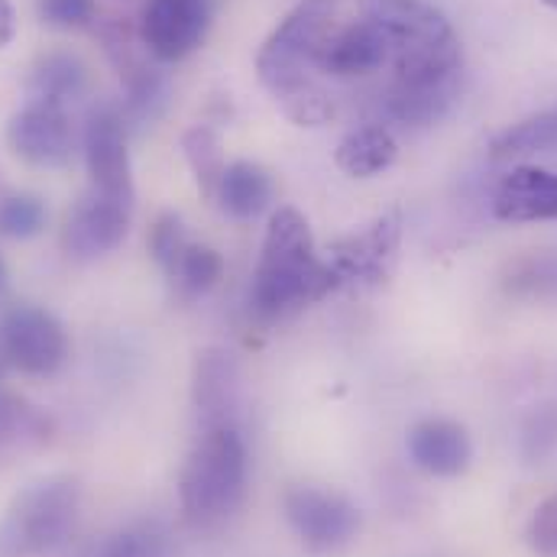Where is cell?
<instances>
[{
	"mask_svg": "<svg viewBox=\"0 0 557 557\" xmlns=\"http://www.w3.org/2000/svg\"><path fill=\"white\" fill-rule=\"evenodd\" d=\"M121 75L127 78V98H124V121L127 124H152L159 114H162V108H165V98H169V85H165V78L156 72V69H149V65H143L137 59H127L124 65H121Z\"/></svg>",
	"mask_w": 557,
	"mask_h": 557,
	"instance_id": "obj_22",
	"label": "cell"
},
{
	"mask_svg": "<svg viewBox=\"0 0 557 557\" xmlns=\"http://www.w3.org/2000/svg\"><path fill=\"white\" fill-rule=\"evenodd\" d=\"M367 16L386 33L393 88L428 91L460 85L463 52L450 20L428 0H370Z\"/></svg>",
	"mask_w": 557,
	"mask_h": 557,
	"instance_id": "obj_2",
	"label": "cell"
},
{
	"mask_svg": "<svg viewBox=\"0 0 557 557\" xmlns=\"http://www.w3.org/2000/svg\"><path fill=\"white\" fill-rule=\"evenodd\" d=\"M13 29H16L13 7H10V0H0V49H7V46H10V39H13Z\"/></svg>",
	"mask_w": 557,
	"mask_h": 557,
	"instance_id": "obj_33",
	"label": "cell"
},
{
	"mask_svg": "<svg viewBox=\"0 0 557 557\" xmlns=\"http://www.w3.org/2000/svg\"><path fill=\"white\" fill-rule=\"evenodd\" d=\"M403 247V218L389 211L367 224L360 234H347L331 244V276L337 288H376L396 273Z\"/></svg>",
	"mask_w": 557,
	"mask_h": 557,
	"instance_id": "obj_7",
	"label": "cell"
},
{
	"mask_svg": "<svg viewBox=\"0 0 557 557\" xmlns=\"http://www.w3.org/2000/svg\"><path fill=\"white\" fill-rule=\"evenodd\" d=\"M7 278H10V273H7V263H3V257H0V295L7 292Z\"/></svg>",
	"mask_w": 557,
	"mask_h": 557,
	"instance_id": "obj_34",
	"label": "cell"
},
{
	"mask_svg": "<svg viewBox=\"0 0 557 557\" xmlns=\"http://www.w3.org/2000/svg\"><path fill=\"white\" fill-rule=\"evenodd\" d=\"M82 483L69 473L23 486L0 519V557H39L55 552L78 522Z\"/></svg>",
	"mask_w": 557,
	"mask_h": 557,
	"instance_id": "obj_4",
	"label": "cell"
},
{
	"mask_svg": "<svg viewBox=\"0 0 557 557\" xmlns=\"http://www.w3.org/2000/svg\"><path fill=\"white\" fill-rule=\"evenodd\" d=\"M52 437V421L33 403L0 389V463H13L42 450Z\"/></svg>",
	"mask_w": 557,
	"mask_h": 557,
	"instance_id": "obj_18",
	"label": "cell"
},
{
	"mask_svg": "<svg viewBox=\"0 0 557 557\" xmlns=\"http://www.w3.org/2000/svg\"><path fill=\"white\" fill-rule=\"evenodd\" d=\"M525 539L535 557H557V493L532 512Z\"/></svg>",
	"mask_w": 557,
	"mask_h": 557,
	"instance_id": "obj_32",
	"label": "cell"
},
{
	"mask_svg": "<svg viewBox=\"0 0 557 557\" xmlns=\"http://www.w3.org/2000/svg\"><path fill=\"white\" fill-rule=\"evenodd\" d=\"M337 0H301L263 42L257 55V75L273 98H285L308 85L305 72L314 65L324 39L334 29Z\"/></svg>",
	"mask_w": 557,
	"mask_h": 557,
	"instance_id": "obj_5",
	"label": "cell"
},
{
	"mask_svg": "<svg viewBox=\"0 0 557 557\" xmlns=\"http://www.w3.org/2000/svg\"><path fill=\"white\" fill-rule=\"evenodd\" d=\"M221 273H224V260L214 247L188 244L165 276L172 282V292L182 301H198L201 295H208L218 285Z\"/></svg>",
	"mask_w": 557,
	"mask_h": 557,
	"instance_id": "obj_21",
	"label": "cell"
},
{
	"mask_svg": "<svg viewBox=\"0 0 557 557\" xmlns=\"http://www.w3.org/2000/svg\"><path fill=\"white\" fill-rule=\"evenodd\" d=\"M88 91V65L72 52H49L42 55L26 82V98L36 104L65 108Z\"/></svg>",
	"mask_w": 557,
	"mask_h": 557,
	"instance_id": "obj_19",
	"label": "cell"
},
{
	"mask_svg": "<svg viewBox=\"0 0 557 557\" xmlns=\"http://www.w3.org/2000/svg\"><path fill=\"white\" fill-rule=\"evenodd\" d=\"M211 10L205 0H149L139 20V42L159 62H182L208 36Z\"/></svg>",
	"mask_w": 557,
	"mask_h": 557,
	"instance_id": "obj_10",
	"label": "cell"
},
{
	"mask_svg": "<svg viewBox=\"0 0 557 557\" xmlns=\"http://www.w3.org/2000/svg\"><path fill=\"white\" fill-rule=\"evenodd\" d=\"M506 288L519 298L557 301V250H535L509 267Z\"/></svg>",
	"mask_w": 557,
	"mask_h": 557,
	"instance_id": "obj_25",
	"label": "cell"
},
{
	"mask_svg": "<svg viewBox=\"0 0 557 557\" xmlns=\"http://www.w3.org/2000/svg\"><path fill=\"white\" fill-rule=\"evenodd\" d=\"M169 542L165 532L152 522L121 525L117 532H108L101 542L91 545L85 557H165Z\"/></svg>",
	"mask_w": 557,
	"mask_h": 557,
	"instance_id": "obj_26",
	"label": "cell"
},
{
	"mask_svg": "<svg viewBox=\"0 0 557 557\" xmlns=\"http://www.w3.org/2000/svg\"><path fill=\"white\" fill-rule=\"evenodd\" d=\"M282 512L311 555L341 552L360 532V509L337 490L295 483L282 496Z\"/></svg>",
	"mask_w": 557,
	"mask_h": 557,
	"instance_id": "obj_6",
	"label": "cell"
},
{
	"mask_svg": "<svg viewBox=\"0 0 557 557\" xmlns=\"http://www.w3.org/2000/svg\"><path fill=\"white\" fill-rule=\"evenodd\" d=\"M46 205L36 195H7L0 201V234L10 240H29L46 227Z\"/></svg>",
	"mask_w": 557,
	"mask_h": 557,
	"instance_id": "obj_27",
	"label": "cell"
},
{
	"mask_svg": "<svg viewBox=\"0 0 557 557\" xmlns=\"http://www.w3.org/2000/svg\"><path fill=\"white\" fill-rule=\"evenodd\" d=\"M0 354L26 376H52L69 357L62 321L36 305H13L0 318Z\"/></svg>",
	"mask_w": 557,
	"mask_h": 557,
	"instance_id": "obj_8",
	"label": "cell"
},
{
	"mask_svg": "<svg viewBox=\"0 0 557 557\" xmlns=\"http://www.w3.org/2000/svg\"><path fill=\"white\" fill-rule=\"evenodd\" d=\"M493 214L506 224L557 221V172L539 165L512 169L493 195Z\"/></svg>",
	"mask_w": 557,
	"mask_h": 557,
	"instance_id": "obj_16",
	"label": "cell"
},
{
	"mask_svg": "<svg viewBox=\"0 0 557 557\" xmlns=\"http://www.w3.org/2000/svg\"><path fill=\"white\" fill-rule=\"evenodd\" d=\"M552 149H557V108L542 111V114L503 131L499 137L490 143V156L496 162L522 159V156H532V152H552Z\"/></svg>",
	"mask_w": 557,
	"mask_h": 557,
	"instance_id": "obj_23",
	"label": "cell"
},
{
	"mask_svg": "<svg viewBox=\"0 0 557 557\" xmlns=\"http://www.w3.org/2000/svg\"><path fill=\"white\" fill-rule=\"evenodd\" d=\"M399 156V143L386 127H357L337 143L334 162L354 178H373L386 172Z\"/></svg>",
	"mask_w": 557,
	"mask_h": 557,
	"instance_id": "obj_20",
	"label": "cell"
},
{
	"mask_svg": "<svg viewBox=\"0 0 557 557\" xmlns=\"http://www.w3.org/2000/svg\"><path fill=\"white\" fill-rule=\"evenodd\" d=\"M250 454L240 428H201L178 476V503L195 529H218L247 499Z\"/></svg>",
	"mask_w": 557,
	"mask_h": 557,
	"instance_id": "obj_3",
	"label": "cell"
},
{
	"mask_svg": "<svg viewBox=\"0 0 557 557\" xmlns=\"http://www.w3.org/2000/svg\"><path fill=\"white\" fill-rule=\"evenodd\" d=\"M519 444L529 463H545L557 454V403H542L525 416Z\"/></svg>",
	"mask_w": 557,
	"mask_h": 557,
	"instance_id": "obj_28",
	"label": "cell"
},
{
	"mask_svg": "<svg viewBox=\"0 0 557 557\" xmlns=\"http://www.w3.org/2000/svg\"><path fill=\"white\" fill-rule=\"evenodd\" d=\"M389 62V42L386 33L367 16L360 23L331 29V36L324 39L314 65L331 75V78H360V75H373Z\"/></svg>",
	"mask_w": 557,
	"mask_h": 557,
	"instance_id": "obj_14",
	"label": "cell"
},
{
	"mask_svg": "<svg viewBox=\"0 0 557 557\" xmlns=\"http://www.w3.org/2000/svg\"><path fill=\"white\" fill-rule=\"evenodd\" d=\"M337 292L327 260L318 257L311 227L301 211L278 208L270 218L260 263L250 285V308L263 321H278L305 305Z\"/></svg>",
	"mask_w": 557,
	"mask_h": 557,
	"instance_id": "obj_1",
	"label": "cell"
},
{
	"mask_svg": "<svg viewBox=\"0 0 557 557\" xmlns=\"http://www.w3.org/2000/svg\"><path fill=\"white\" fill-rule=\"evenodd\" d=\"M134 208L98 191H88L72 211L62 227V247L78 263H95L114 253L131 234Z\"/></svg>",
	"mask_w": 557,
	"mask_h": 557,
	"instance_id": "obj_11",
	"label": "cell"
},
{
	"mask_svg": "<svg viewBox=\"0 0 557 557\" xmlns=\"http://www.w3.org/2000/svg\"><path fill=\"white\" fill-rule=\"evenodd\" d=\"M188 244L191 240L185 237V224H182V218L175 211H165V214L156 218V224L149 231V253H152V260L159 263L162 273L172 270V263L182 257V250Z\"/></svg>",
	"mask_w": 557,
	"mask_h": 557,
	"instance_id": "obj_30",
	"label": "cell"
},
{
	"mask_svg": "<svg viewBox=\"0 0 557 557\" xmlns=\"http://www.w3.org/2000/svg\"><path fill=\"white\" fill-rule=\"evenodd\" d=\"M182 152H185V162H188V169H191V175H195L201 195L214 198L218 182H221V175H224V169H227L221 137H218L211 127L198 124V127H191V131L182 134Z\"/></svg>",
	"mask_w": 557,
	"mask_h": 557,
	"instance_id": "obj_24",
	"label": "cell"
},
{
	"mask_svg": "<svg viewBox=\"0 0 557 557\" xmlns=\"http://www.w3.org/2000/svg\"><path fill=\"white\" fill-rule=\"evenodd\" d=\"M85 169L91 178V191L114 198L134 208V165L127 149V121L114 104L91 108L85 121Z\"/></svg>",
	"mask_w": 557,
	"mask_h": 557,
	"instance_id": "obj_9",
	"label": "cell"
},
{
	"mask_svg": "<svg viewBox=\"0 0 557 557\" xmlns=\"http://www.w3.org/2000/svg\"><path fill=\"white\" fill-rule=\"evenodd\" d=\"M406 447L409 460L428 476H460L473 460V441L467 428L450 418H424L412 424Z\"/></svg>",
	"mask_w": 557,
	"mask_h": 557,
	"instance_id": "obj_15",
	"label": "cell"
},
{
	"mask_svg": "<svg viewBox=\"0 0 557 557\" xmlns=\"http://www.w3.org/2000/svg\"><path fill=\"white\" fill-rule=\"evenodd\" d=\"M95 0H39V20L52 29H82L95 20Z\"/></svg>",
	"mask_w": 557,
	"mask_h": 557,
	"instance_id": "obj_31",
	"label": "cell"
},
{
	"mask_svg": "<svg viewBox=\"0 0 557 557\" xmlns=\"http://www.w3.org/2000/svg\"><path fill=\"white\" fill-rule=\"evenodd\" d=\"M273 195H276L273 175L260 162L237 159V162H227V169L218 182L214 201L221 205V211L227 218L253 221L273 205Z\"/></svg>",
	"mask_w": 557,
	"mask_h": 557,
	"instance_id": "obj_17",
	"label": "cell"
},
{
	"mask_svg": "<svg viewBox=\"0 0 557 557\" xmlns=\"http://www.w3.org/2000/svg\"><path fill=\"white\" fill-rule=\"evenodd\" d=\"M3 367H7V360H3V354H0V373H3Z\"/></svg>",
	"mask_w": 557,
	"mask_h": 557,
	"instance_id": "obj_35",
	"label": "cell"
},
{
	"mask_svg": "<svg viewBox=\"0 0 557 557\" xmlns=\"http://www.w3.org/2000/svg\"><path fill=\"white\" fill-rule=\"evenodd\" d=\"M191 406L201 428H240L244 380L227 350L208 347L198 354L191 370Z\"/></svg>",
	"mask_w": 557,
	"mask_h": 557,
	"instance_id": "obj_12",
	"label": "cell"
},
{
	"mask_svg": "<svg viewBox=\"0 0 557 557\" xmlns=\"http://www.w3.org/2000/svg\"><path fill=\"white\" fill-rule=\"evenodd\" d=\"M278 108H282V114H285L292 124H298V127H321V124H327V121L334 117L331 98H327L321 88H314L311 82L301 85L298 91L278 98Z\"/></svg>",
	"mask_w": 557,
	"mask_h": 557,
	"instance_id": "obj_29",
	"label": "cell"
},
{
	"mask_svg": "<svg viewBox=\"0 0 557 557\" xmlns=\"http://www.w3.org/2000/svg\"><path fill=\"white\" fill-rule=\"evenodd\" d=\"M72 124L65 108L26 101L7 124V146L16 159L36 169H62L72 159Z\"/></svg>",
	"mask_w": 557,
	"mask_h": 557,
	"instance_id": "obj_13",
	"label": "cell"
},
{
	"mask_svg": "<svg viewBox=\"0 0 557 557\" xmlns=\"http://www.w3.org/2000/svg\"><path fill=\"white\" fill-rule=\"evenodd\" d=\"M545 3H548V7H555V10H557V0H545Z\"/></svg>",
	"mask_w": 557,
	"mask_h": 557,
	"instance_id": "obj_36",
	"label": "cell"
}]
</instances>
